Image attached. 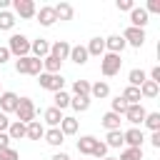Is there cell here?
Segmentation results:
<instances>
[{
  "instance_id": "9",
  "label": "cell",
  "mask_w": 160,
  "mask_h": 160,
  "mask_svg": "<svg viewBox=\"0 0 160 160\" xmlns=\"http://www.w3.org/2000/svg\"><path fill=\"white\" fill-rule=\"evenodd\" d=\"M18 95L15 92H0V112H12L18 108Z\"/></svg>"
},
{
  "instance_id": "26",
  "label": "cell",
  "mask_w": 160,
  "mask_h": 160,
  "mask_svg": "<svg viewBox=\"0 0 160 160\" xmlns=\"http://www.w3.org/2000/svg\"><path fill=\"white\" fill-rule=\"evenodd\" d=\"M70 105H72L78 112H85V110L90 108V98H88V95H75V98H70Z\"/></svg>"
},
{
  "instance_id": "45",
  "label": "cell",
  "mask_w": 160,
  "mask_h": 160,
  "mask_svg": "<svg viewBox=\"0 0 160 160\" xmlns=\"http://www.w3.org/2000/svg\"><path fill=\"white\" fill-rule=\"evenodd\" d=\"M0 148H10V138H8V132H0Z\"/></svg>"
},
{
  "instance_id": "44",
  "label": "cell",
  "mask_w": 160,
  "mask_h": 160,
  "mask_svg": "<svg viewBox=\"0 0 160 160\" xmlns=\"http://www.w3.org/2000/svg\"><path fill=\"white\" fill-rule=\"evenodd\" d=\"M150 78H152V82L160 85V68H152V70H150Z\"/></svg>"
},
{
  "instance_id": "33",
  "label": "cell",
  "mask_w": 160,
  "mask_h": 160,
  "mask_svg": "<svg viewBox=\"0 0 160 160\" xmlns=\"http://www.w3.org/2000/svg\"><path fill=\"white\" fill-rule=\"evenodd\" d=\"M142 122H145V125H148L152 132H155V130H160V112H148Z\"/></svg>"
},
{
  "instance_id": "39",
  "label": "cell",
  "mask_w": 160,
  "mask_h": 160,
  "mask_svg": "<svg viewBox=\"0 0 160 160\" xmlns=\"http://www.w3.org/2000/svg\"><path fill=\"white\" fill-rule=\"evenodd\" d=\"M0 160H20V155L12 148H0Z\"/></svg>"
},
{
  "instance_id": "47",
  "label": "cell",
  "mask_w": 160,
  "mask_h": 160,
  "mask_svg": "<svg viewBox=\"0 0 160 160\" xmlns=\"http://www.w3.org/2000/svg\"><path fill=\"white\" fill-rule=\"evenodd\" d=\"M150 142H152L155 148H160V130H155V132H152V138H150Z\"/></svg>"
},
{
  "instance_id": "32",
  "label": "cell",
  "mask_w": 160,
  "mask_h": 160,
  "mask_svg": "<svg viewBox=\"0 0 160 160\" xmlns=\"http://www.w3.org/2000/svg\"><path fill=\"white\" fill-rule=\"evenodd\" d=\"M118 160H142V148H128Z\"/></svg>"
},
{
  "instance_id": "29",
  "label": "cell",
  "mask_w": 160,
  "mask_h": 160,
  "mask_svg": "<svg viewBox=\"0 0 160 160\" xmlns=\"http://www.w3.org/2000/svg\"><path fill=\"white\" fill-rule=\"evenodd\" d=\"M42 138H45V142H48V145H60L65 135L60 132V128H52V130H48V132H45Z\"/></svg>"
},
{
  "instance_id": "25",
  "label": "cell",
  "mask_w": 160,
  "mask_h": 160,
  "mask_svg": "<svg viewBox=\"0 0 160 160\" xmlns=\"http://www.w3.org/2000/svg\"><path fill=\"white\" fill-rule=\"evenodd\" d=\"M90 95H92V98H98V100L108 98V95H110V88H108V82H95V85H90Z\"/></svg>"
},
{
  "instance_id": "50",
  "label": "cell",
  "mask_w": 160,
  "mask_h": 160,
  "mask_svg": "<svg viewBox=\"0 0 160 160\" xmlns=\"http://www.w3.org/2000/svg\"><path fill=\"white\" fill-rule=\"evenodd\" d=\"M102 160H118V158H102Z\"/></svg>"
},
{
  "instance_id": "42",
  "label": "cell",
  "mask_w": 160,
  "mask_h": 160,
  "mask_svg": "<svg viewBox=\"0 0 160 160\" xmlns=\"http://www.w3.org/2000/svg\"><path fill=\"white\" fill-rule=\"evenodd\" d=\"M132 0H118V10H132Z\"/></svg>"
},
{
  "instance_id": "36",
  "label": "cell",
  "mask_w": 160,
  "mask_h": 160,
  "mask_svg": "<svg viewBox=\"0 0 160 160\" xmlns=\"http://www.w3.org/2000/svg\"><path fill=\"white\" fill-rule=\"evenodd\" d=\"M72 90H75V95H88L90 98V82L88 80H75L72 82Z\"/></svg>"
},
{
  "instance_id": "3",
  "label": "cell",
  "mask_w": 160,
  "mask_h": 160,
  "mask_svg": "<svg viewBox=\"0 0 160 160\" xmlns=\"http://www.w3.org/2000/svg\"><path fill=\"white\" fill-rule=\"evenodd\" d=\"M8 50H10L12 55H18V58H25V55L30 52V40H28L25 35L15 32V35L10 38V42H8Z\"/></svg>"
},
{
  "instance_id": "43",
  "label": "cell",
  "mask_w": 160,
  "mask_h": 160,
  "mask_svg": "<svg viewBox=\"0 0 160 160\" xmlns=\"http://www.w3.org/2000/svg\"><path fill=\"white\" fill-rule=\"evenodd\" d=\"M10 128V120H8V115L5 112H0V132H5Z\"/></svg>"
},
{
  "instance_id": "5",
  "label": "cell",
  "mask_w": 160,
  "mask_h": 160,
  "mask_svg": "<svg viewBox=\"0 0 160 160\" xmlns=\"http://www.w3.org/2000/svg\"><path fill=\"white\" fill-rule=\"evenodd\" d=\"M120 65H122V60H120V55H115V52H108V55H102V75H115L118 70H120Z\"/></svg>"
},
{
  "instance_id": "21",
  "label": "cell",
  "mask_w": 160,
  "mask_h": 160,
  "mask_svg": "<svg viewBox=\"0 0 160 160\" xmlns=\"http://www.w3.org/2000/svg\"><path fill=\"white\" fill-rule=\"evenodd\" d=\"M42 118H45V122H48V125L58 128V125H60V120H62V112H60L58 108H48V110L42 112Z\"/></svg>"
},
{
  "instance_id": "49",
  "label": "cell",
  "mask_w": 160,
  "mask_h": 160,
  "mask_svg": "<svg viewBox=\"0 0 160 160\" xmlns=\"http://www.w3.org/2000/svg\"><path fill=\"white\" fill-rule=\"evenodd\" d=\"M8 5H10V0H0V10H5Z\"/></svg>"
},
{
  "instance_id": "37",
  "label": "cell",
  "mask_w": 160,
  "mask_h": 160,
  "mask_svg": "<svg viewBox=\"0 0 160 160\" xmlns=\"http://www.w3.org/2000/svg\"><path fill=\"white\" fill-rule=\"evenodd\" d=\"M68 105H70V95H68V92H62V90H60V92H55V108H58V110H62V108H68Z\"/></svg>"
},
{
  "instance_id": "20",
  "label": "cell",
  "mask_w": 160,
  "mask_h": 160,
  "mask_svg": "<svg viewBox=\"0 0 160 160\" xmlns=\"http://www.w3.org/2000/svg\"><path fill=\"white\" fill-rule=\"evenodd\" d=\"M122 100H125L128 105H138V102H140V88L128 85V88L122 90Z\"/></svg>"
},
{
  "instance_id": "13",
  "label": "cell",
  "mask_w": 160,
  "mask_h": 160,
  "mask_svg": "<svg viewBox=\"0 0 160 160\" xmlns=\"http://www.w3.org/2000/svg\"><path fill=\"white\" fill-rule=\"evenodd\" d=\"M42 135H45V128L40 125V120H32V122L25 125V138H30V140H40Z\"/></svg>"
},
{
  "instance_id": "23",
  "label": "cell",
  "mask_w": 160,
  "mask_h": 160,
  "mask_svg": "<svg viewBox=\"0 0 160 160\" xmlns=\"http://www.w3.org/2000/svg\"><path fill=\"white\" fill-rule=\"evenodd\" d=\"M158 90H160V85H158V82L145 80V82L140 85V98H155V95H158Z\"/></svg>"
},
{
  "instance_id": "4",
  "label": "cell",
  "mask_w": 160,
  "mask_h": 160,
  "mask_svg": "<svg viewBox=\"0 0 160 160\" xmlns=\"http://www.w3.org/2000/svg\"><path fill=\"white\" fill-rule=\"evenodd\" d=\"M38 82H40V88H45V90L60 92L65 80H62V75H60V72H55V75H52V72H40V75H38Z\"/></svg>"
},
{
  "instance_id": "6",
  "label": "cell",
  "mask_w": 160,
  "mask_h": 160,
  "mask_svg": "<svg viewBox=\"0 0 160 160\" xmlns=\"http://www.w3.org/2000/svg\"><path fill=\"white\" fill-rule=\"evenodd\" d=\"M122 40H125V45L130 42L132 48H142V42H145V30H138V28H128V30L122 32Z\"/></svg>"
},
{
  "instance_id": "1",
  "label": "cell",
  "mask_w": 160,
  "mask_h": 160,
  "mask_svg": "<svg viewBox=\"0 0 160 160\" xmlns=\"http://www.w3.org/2000/svg\"><path fill=\"white\" fill-rule=\"evenodd\" d=\"M15 70H18L20 75H40V72H42V60H38V58H32V55L18 58Z\"/></svg>"
},
{
  "instance_id": "31",
  "label": "cell",
  "mask_w": 160,
  "mask_h": 160,
  "mask_svg": "<svg viewBox=\"0 0 160 160\" xmlns=\"http://www.w3.org/2000/svg\"><path fill=\"white\" fill-rule=\"evenodd\" d=\"M128 80H130V85H132V88H140V85H142V82L148 80V75H145L142 70H138V68H135V70H130Z\"/></svg>"
},
{
  "instance_id": "30",
  "label": "cell",
  "mask_w": 160,
  "mask_h": 160,
  "mask_svg": "<svg viewBox=\"0 0 160 160\" xmlns=\"http://www.w3.org/2000/svg\"><path fill=\"white\" fill-rule=\"evenodd\" d=\"M42 68H45V72H60V60L58 58H52V55H48V58H42Z\"/></svg>"
},
{
  "instance_id": "19",
  "label": "cell",
  "mask_w": 160,
  "mask_h": 160,
  "mask_svg": "<svg viewBox=\"0 0 160 160\" xmlns=\"http://www.w3.org/2000/svg\"><path fill=\"white\" fill-rule=\"evenodd\" d=\"M70 60H72V62H78V65H85V62H88V50H85L82 45L70 48Z\"/></svg>"
},
{
  "instance_id": "11",
  "label": "cell",
  "mask_w": 160,
  "mask_h": 160,
  "mask_svg": "<svg viewBox=\"0 0 160 160\" xmlns=\"http://www.w3.org/2000/svg\"><path fill=\"white\" fill-rule=\"evenodd\" d=\"M70 48H72L70 42H65V40H58V42L50 48V55H52V58H58V60L62 62L65 58H70Z\"/></svg>"
},
{
  "instance_id": "34",
  "label": "cell",
  "mask_w": 160,
  "mask_h": 160,
  "mask_svg": "<svg viewBox=\"0 0 160 160\" xmlns=\"http://www.w3.org/2000/svg\"><path fill=\"white\" fill-rule=\"evenodd\" d=\"M105 145H108V148H120V145H122V132H120V130H110Z\"/></svg>"
},
{
  "instance_id": "10",
  "label": "cell",
  "mask_w": 160,
  "mask_h": 160,
  "mask_svg": "<svg viewBox=\"0 0 160 160\" xmlns=\"http://www.w3.org/2000/svg\"><path fill=\"white\" fill-rule=\"evenodd\" d=\"M145 115H148V112H145V108H142L140 102H138V105H128V110H125V118H128L132 125L142 122V120H145Z\"/></svg>"
},
{
  "instance_id": "24",
  "label": "cell",
  "mask_w": 160,
  "mask_h": 160,
  "mask_svg": "<svg viewBox=\"0 0 160 160\" xmlns=\"http://www.w3.org/2000/svg\"><path fill=\"white\" fill-rule=\"evenodd\" d=\"M60 132L62 135H75L78 132V120L75 118H62L60 120Z\"/></svg>"
},
{
  "instance_id": "2",
  "label": "cell",
  "mask_w": 160,
  "mask_h": 160,
  "mask_svg": "<svg viewBox=\"0 0 160 160\" xmlns=\"http://www.w3.org/2000/svg\"><path fill=\"white\" fill-rule=\"evenodd\" d=\"M15 112H18V122H22V125L32 122V120H35V105H32V100H30V98H20Z\"/></svg>"
},
{
  "instance_id": "27",
  "label": "cell",
  "mask_w": 160,
  "mask_h": 160,
  "mask_svg": "<svg viewBox=\"0 0 160 160\" xmlns=\"http://www.w3.org/2000/svg\"><path fill=\"white\" fill-rule=\"evenodd\" d=\"M8 138L10 140H20V138H25V125L22 122H10V128H8Z\"/></svg>"
},
{
  "instance_id": "40",
  "label": "cell",
  "mask_w": 160,
  "mask_h": 160,
  "mask_svg": "<svg viewBox=\"0 0 160 160\" xmlns=\"http://www.w3.org/2000/svg\"><path fill=\"white\" fill-rule=\"evenodd\" d=\"M92 155H95V158H100V160H102V158H105V155H108V145H105V142H100V140H98V145H95V150H92Z\"/></svg>"
},
{
  "instance_id": "35",
  "label": "cell",
  "mask_w": 160,
  "mask_h": 160,
  "mask_svg": "<svg viewBox=\"0 0 160 160\" xmlns=\"http://www.w3.org/2000/svg\"><path fill=\"white\" fill-rule=\"evenodd\" d=\"M15 25V18H12V12H8V10H0V30H10Z\"/></svg>"
},
{
  "instance_id": "41",
  "label": "cell",
  "mask_w": 160,
  "mask_h": 160,
  "mask_svg": "<svg viewBox=\"0 0 160 160\" xmlns=\"http://www.w3.org/2000/svg\"><path fill=\"white\" fill-rule=\"evenodd\" d=\"M145 12H160V0H150L148 8H145Z\"/></svg>"
},
{
  "instance_id": "38",
  "label": "cell",
  "mask_w": 160,
  "mask_h": 160,
  "mask_svg": "<svg viewBox=\"0 0 160 160\" xmlns=\"http://www.w3.org/2000/svg\"><path fill=\"white\" fill-rule=\"evenodd\" d=\"M125 110H128V102L122 100V95H120V98H115V100H112V110H110V112H115V115H120V112H122V115H125Z\"/></svg>"
},
{
  "instance_id": "28",
  "label": "cell",
  "mask_w": 160,
  "mask_h": 160,
  "mask_svg": "<svg viewBox=\"0 0 160 160\" xmlns=\"http://www.w3.org/2000/svg\"><path fill=\"white\" fill-rule=\"evenodd\" d=\"M102 125H105L108 130H120V115L105 112V115H102Z\"/></svg>"
},
{
  "instance_id": "22",
  "label": "cell",
  "mask_w": 160,
  "mask_h": 160,
  "mask_svg": "<svg viewBox=\"0 0 160 160\" xmlns=\"http://www.w3.org/2000/svg\"><path fill=\"white\" fill-rule=\"evenodd\" d=\"M85 50H88V55H102L105 52V40L102 38H92Z\"/></svg>"
},
{
  "instance_id": "16",
  "label": "cell",
  "mask_w": 160,
  "mask_h": 160,
  "mask_svg": "<svg viewBox=\"0 0 160 160\" xmlns=\"http://www.w3.org/2000/svg\"><path fill=\"white\" fill-rule=\"evenodd\" d=\"M105 48H108L110 52L120 55V52H122V48H125V40H122V35H110V38L105 40Z\"/></svg>"
},
{
  "instance_id": "7",
  "label": "cell",
  "mask_w": 160,
  "mask_h": 160,
  "mask_svg": "<svg viewBox=\"0 0 160 160\" xmlns=\"http://www.w3.org/2000/svg\"><path fill=\"white\" fill-rule=\"evenodd\" d=\"M12 8L20 18H32L38 10H35V2L32 0H12Z\"/></svg>"
},
{
  "instance_id": "8",
  "label": "cell",
  "mask_w": 160,
  "mask_h": 160,
  "mask_svg": "<svg viewBox=\"0 0 160 160\" xmlns=\"http://www.w3.org/2000/svg\"><path fill=\"white\" fill-rule=\"evenodd\" d=\"M130 28H138V30H142L145 25H148V12H145V8H132L130 10Z\"/></svg>"
},
{
  "instance_id": "48",
  "label": "cell",
  "mask_w": 160,
  "mask_h": 160,
  "mask_svg": "<svg viewBox=\"0 0 160 160\" xmlns=\"http://www.w3.org/2000/svg\"><path fill=\"white\" fill-rule=\"evenodd\" d=\"M52 160H70L65 152H58V155H52Z\"/></svg>"
},
{
  "instance_id": "12",
  "label": "cell",
  "mask_w": 160,
  "mask_h": 160,
  "mask_svg": "<svg viewBox=\"0 0 160 160\" xmlns=\"http://www.w3.org/2000/svg\"><path fill=\"white\" fill-rule=\"evenodd\" d=\"M30 50L35 52L32 58H38V60H40V58H48V55H50V45H48V40H42V38H38L35 42H30Z\"/></svg>"
},
{
  "instance_id": "17",
  "label": "cell",
  "mask_w": 160,
  "mask_h": 160,
  "mask_svg": "<svg viewBox=\"0 0 160 160\" xmlns=\"http://www.w3.org/2000/svg\"><path fill=\"white\" fill-rule=\"evenodd\" d=\"M122 142H128L130 148H140V142H142V132H140L138 128H132V130L122 132Z\"/></svg>"
},
{
  "instance_id": "14",
  "label": "cell",
  "mask_w": 160,
  "mask_h": 160,
  "mask_svg": "<svg viewBox=\"0 0 160 160\" xmlns=\"http://www.w3.org/2000/svg\"><path fill=\"white\" fill-rule=\"evenodd\" d=\"M35 15H38V22L45 25V28H50V25L58 20V18H55V10H52L50 5H48V8H40V12H35Z\"/></svg>"
},
{
  "instance_id": "46",
  "label": "cell",
  "mask_w": 160,
  "mask_h": 160,
  "mask_svg": "<svg viewBox=\"0 0 160 160\" xmlns=\"http://www.w3.org/2000/svg\"><path fill=\"white\" fill-rule=\"evenodd\" d=\"M8 58H10V50H8V48H0V65L8 62Z\"/></svg>"
},
{
  "instance_id": "15",
  "label": "cell",
  "mask_w": 160,
  "mask_h": 160,
  "mask_svg": "<svg viewBox=\"0 0 160 160\" xmlns=\"http://www.w3.org/2000/svg\"><path fill=\"white\" fill-rule=\"evenodd\" d=\"M95 145H98V140H95L92 135H82V138L78 140V150H80L82 155H92Z\"/></svg>"
},
{
  "instance_id": "18",
  "label": "cell",
  "mask_w": 160,
  "mask_h": 160,
  "mask_svg": "<svg viewBox=\"0 0 160 160\" xmlns=\"http://www.w3.org/2000/svg\"><path fill=\"white\" fill-rule=\"evenodd\" d=\"M52 10H55V18L58 20H70L72 18V5L70 2H58Z\"/></svg>"
}]
</instances>
